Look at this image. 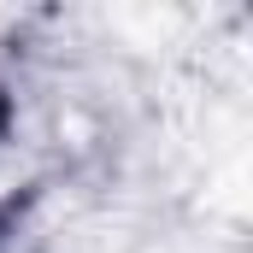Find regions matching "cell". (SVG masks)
I'll return each instance as SVG.
<instances>
[{
    "mask_svg": "<svg viewBox=\"0 0 253 253\" xmlns=\"http://www.w3.org/2000/svg\"><path fill=\"white\" fill-rule=\"evenodd\" d=\"M0 118H6V100H0Z\"/></svg>",
    "mask_w": 253,
    "mask_h": 253,
    "instance_id": "obj_1",
    "label": "cell"
}]
</instances>
